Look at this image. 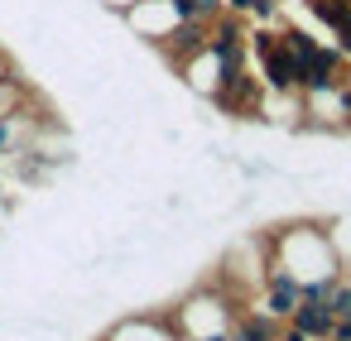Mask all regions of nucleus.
<instances>
[{"instance_id":"nucleus-2","label":"nucleus","mask_w":351,"mask_h":341,"mask_svg":"<svg viewBox=\"0 0 351 341\" xmlns=\"http://www.w3.org/2000/svg\"><path fill=\"white\" fill-rule=\"evenodd\" d=\"M245 29H241V15H217L207 25V53L226 68V73H241L245 68Z\"/></svg>"},{"instance_id":"nucleus-6","label":"nucleus","mask_w":351,"mask_h":341,"mask_svg":"<svg viewBox=\"0 0 351 341\" xmlns=\"http://www.w3.org/2000/svg\"><path fill=\"white\" fill-rule=\"evenodd\" d=\"M322 231H327V245H332L337 264L351 269V212H337L332 221H322Z\"/></svg>"},{"instance_id":"nucleus-13","label":"nucleus","mask_w":351,"mask_h":341,"mask_svg":"<svg viewBox=\"0 0 351 341\" xmlns=\"http://www.w3.org/2000/svg\"><path fill=\"white\" fill-rule=\"evenodd\" d=\"M279 341H313V336H303V331L289 322V327H279Z\"/></svg>"},{"instance_id":"nucleus-14","label":"nucleus","mask_w":351,"mask_h":341,"mask_svg":"<svg viewBox=\"0 0 351 341\" xmlns=\"http://www.w3.org/2000/svg\"><path fill=\"white\" fill-rule=\"evenodd\" d=\"M346 5H351V0H346Z\"/></svg>"},{"instance_id":"nucleus-8","label":"nucleus","mask_w":351,"mask_h":341,"mask_svg":"<svg viewBox=\"0 0 351 341\" xmlns=\"http://www.w3.org/2000/svg\"><path fill=\"white\" fill-rule=\"evenodd\" d=\"M327 307H332V317H351V279H346V274L332 283V293H327Z\"/></svg>"},{"instance_id":"nucleus-7","label":"nucleus","mask_w":351,"mask_h":341,"mask_svg":"<svg viewBox=\"0 0 351 341\" xmlns=\"http://www.w3.org/2000/svg\"><path fill=\"white\" fill-rule=\"evenodd\" d=\"M303 10H308L317 25H327L332 34L351 25V5H346V0H303Z\"/></svg>"},{"instance_id":"nucleus-11","label":"nucleus","mask_w":351,"mask_h":341,"mask_svg":"<svg viewBox=\"0 0 351 341\" xmlns=\"http://www.w3.org/2000/svg\"><path fill=\"white\" fill-rule=\"evenodd\" d=\"M140 5V0H101V10H111V15H130Z\"/></svg>"},{"instance_id":"nucleus-1","label":"nucleus","mask_w":351,"mask_h":341,"mask_svg":"<svg viewBox=\"0 0 351 341\" xmlns=\"http://www.w3.org/2000/svg\"><path fill=\"white\" fill-rule=\"evenodd\" d=\"M303 303V283L284 269V264H265V283H260V312H269V317H279V322H289L293 317V307Z\"/></svg>"},{"instance_id":"nucleus-10","label":"nucleus","mask_w":351,"mask_h":341,"mask_svg":"<svg viewBox=\"0 0 351 341\" xmlns=\"http://www.w3.org/2000/svg\"><path fill=\"white\" fill-rule=\"evenodd\" d=\"M10 77H20V63H15V53L0 49V82H10Z\"/></svg>"},{"instance_id":"nucleus-12","label":"nucleus","mask_w":351,"mask_h":341,"mask_svg":"<svg viewBox=\"0 0 351 341\" xmlns=\"http://www.w3.org/2000/svg\"><path fill=\"white\" fill-rule=\"evenodd\" d=\"M332 341H351V317H337L332 322Z\"/></svg>"},{"instance_id":"nucleus-5","label":"nucleus","mask_w":351,"mask_h":341,"mask_svg":"<svg viewBox=\"0 0 351 341\" xmlns=\"http://www.w3.org/2000/svg\"><path fill=\"white\" fill-rule=\"evenodd\" d=\"M289 322H293L303 336H313V341H332V322H337V317H332L327 303H298Z\"/></svg>"},{"instance_id":"nucleus-3","label":"nucleus","mask_w":351,"mask_h":341,"mask_svg":"<svg viewBox=\"0 0 351 341\" xmlns=\"http://www.w3.org/2000/svg\"><path fill=\"white\" fill-rule=\"evenodd\" d=\"M341 53H337V44H317L313 49V58H303L298 63V92H322V87H337L341 82Z\"/></svg>"},{"instance_id":"nucleus-9","label":"nucleus","mask_w":351,"mask_h":341,"mask_svg":"<svg viewBox=\"0 0 351 341\" xmlns=\"http://www.w3.org/2000/svg\"><path fill=\"white\" fill-rule=\"evenodd\" d=\"M250 15H255L260 25H279V15H284V10H279V0H255Z\"/></svg>"},{"instance_id":"nucleus-4","label":"nucleus","mask_w":351,"mask_h":341,"mask_svg":"<svg viewBox=\"0 0 351 341\" xmlns=\"http://www.w3.org/2000/svg\"><path fill=\"white\" fill-rule=\"evenodd\" d=\"M279 317H269V312H260V307H245V312H236V322L226 327V341H279Z\"/></svg>"}]
</instances>
